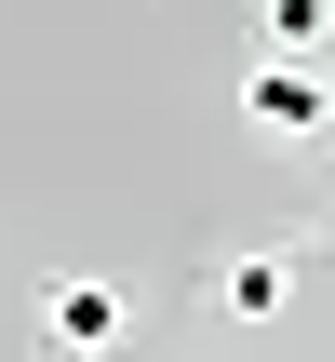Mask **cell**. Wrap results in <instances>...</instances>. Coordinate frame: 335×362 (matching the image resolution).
Listing matches in <instances>:
<instances>
[{
  "label": "cell",
  "mask_w": 335,
  "mask_h": 362,
  "mask_svg": "<svg viewBox=\"0 0 335 362\" xmlns=\"http://www.w3.org/2000/svg\"><path fill=\"white\" fill-rule=\"evenodd\" d=\"M242 121H255V134H282V148H322V134H335V67H309V54H255Z\"/></svg>",
  "instance_id": "obj_1"
},
{
  "label": "cell",
  "mask_w": 335,
  "mask_h": 362,
  "mask_svg": "<svg viewBox=\"0 0 335 362\" xmlns=\"http://www.w3.org/2000/svg\"><path fill=\"white\" fill-rule=\"evenodd\" d=\"M40 336H54L67 362H94V349L134 336V309H121V282H40Z\"/></svg>",
  "instance_id": "obj_2"
},
{
  "label": "cell",
  "mask_w": 335,
  "mask_h": 362,
  "mask_svg": "<svg viewBox=\"0 0 335 362\" xmlns=\"http://www.w3.org/2000/svg\"><path fill=\"white\" fill-rule=\"evenodd\" d=\"M215 309H228V322H282V309H295V255H269V242L228 255V269H215Z\"/></svg>",
  "instance_id": "obj_3"
},
{
  "label": "cell",
  "mask_w": 335,
  "mask_h": 362,
  "mask_svg": "<svg viewBox=\"0 0 335 362\" xmlns=\"http://www.w3.org/2000/svg\"><path fill=\"white\" fill-rule=\"evenodd\" d=\"M322 40H335V0H269V54H309L322 67Z\"/></svg>",
  "instance_id": "obj_4"
}]
</instances>
